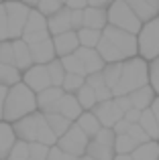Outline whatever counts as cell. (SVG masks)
Segmentation results:
<instances>
[{
	"label": "cell",
	"mask_w": 159,
	"mask_h": 160,
	"mask_svg": "<svg viewBox=\"0 0 159 160\" xmlns=\"http://www.w3.org/2000/svg\"><path fill=\"white\" fill-rule=\"evenodd\" d=\"M96 51L104 63L127 61L131 57H137V35L127 32L123 28H116L112 24H106L102 28Z\"/></svg>",
	"instance_id": "6da1fadb"
},
{
	"label": "cell",
	"mask_w": 159,
	"mask_h": 160,
	"mask_svg": "<svg viewBox=\"0 0 159 160\" xmlns=\"http://www.w3.org/2000/svg\"><path fill=\"white\" fill-rule=\"evenodd\" d=\"M12 132L23 142H41L47 146H55L57 142V136L51 132V128L45 122L43 112H31L20 120H16L12 126Z\"/></svg>",
	"instance_id": "7a4b0ae2"
},
{
	"label": "cell",
	"mask_w": 159,
	"mask_h": 160,
	"mask_svg": "<svg viewBox=\"0 0 159 160\" xmlns=\"http://www.w3.org/2000/svg\"><path fill=\"white\" fill-rule=\"evenodd\" d=\"M37 109V99L35 91L29 89L25 83H14L6 89V98H4V108H2V118L6 122H16L23 116L35 112Z\"/></svg>",
	"instance_id": "3957f363"
},
{
	"label": "cell",
	"mask_w": 159,
	"mask_h": 160,
	"mask_svg": "<svg viewBox=\"0 0 159 160\" xmlns=\"http://www.w3.org/2000/svg\"><path fill=\"white\" fill-rule=\"evenodd\" d=\"M149 83V63L143 57H131L123 61V71H120V79L114 87H112V98L114 95H127L133 89L147 85Z\"/></svg>",
	"instance_id": "277c9868"
},
{
	"label": "cell",
	"mask_w": 159,
	"mask_h": 160,
	"mask_svg": "<svg viewBox=\"0 0 159 160\" xmlns=\"http://www.w3.org/2000/svg\"><path fill=\"white\" fill-rule=\"evenodd\" d=\"M106 24H112L116 28H123L127 32L137 35L143 22L137 18V14L131 10V6L124 0H112L106 6Z\"/></svg>",
	"instance_id": "5b68a950"
},
{
	"label": "cell",
	"mask_w": 159,
	"mask_h": 160,
	"mask_svg": "<svg viewBox=\"0 0 159 160\" xmlns=\"http://www.w3.org/2000/svg\"><path fill=\"white\" fill-rule=\"evenodd\" d=\"M137 55L145 61L159 57V16L141 24V31L137 32Z\"/></svg>",
	"instance_id": "8992f818"
},
{
	"label": "cell",
	"mask_w": 159,
	"mask_h": 160,
	"mask_svg": "<svg viewBox=\"0 0 159 160\" xmlns=\"http://www.w3.org/2000/svg\"><path fill=\"white\" fill-rule=\"evenodd\" d=\"M88 140H90V138H88L76 124H72V126L68 128V132L61 134V136L57 138L55 146H57L59 150H63V152H68L69 156H74V158H82L84 154H86Z\"/></svg>",
	"instance_id": "52a82bcc"
},
{
	"label": "cell",
	"mask_w": 159,
	"mask_h": 160,
	"mask_svg": "<svg viewBox=\"0 0 159 160\" xmlns=\"http://www.w3.org/2000/svg\"><path fill=\"white\" fill-rule=\"evenodd\" d=\"M4 10H6L8 39H20L31 8H29L25 2H20V0H8V2L4 4Z\"/></svg>",
	"instance_id": "ba28073f"
},
{
	"label": "cell",
	"mask_w": 159,
	"mask_h": 160,
	"mask_svg": "<svg viewBox=\"0 0 159 160\" xmlns=\"http://www.w3.org/2000/svg\"><path fill=\"white\" fill-rule=\"evenodd\" d=\"M47 37H51L49 31H47V16H43L37 8H31L20 39H23L27 45H31V43H37V41L47 39Z\"/></svg>",
	"instance_id": "9c48e42d"
},
{
	"label": "cell",
	"mask_w": 159,
	"mask_h": 160,
	"mask_svg": "<svg viewBox=\"0 0 159 160\" xmlns=\"http://www.w3.org/2000/svg\"><path fill=\"white\" fill-rule=\"evenodd\" d=\"M25 81V85L29 89H33L35 93H39L41 89L51 85V79H49V73H47V67L45 65H39V63H33L29 69H25V75L20 77Z\"/></svg>",
	"instance_id": "30bf717a"
},
{
	"label": "cell",
	"mask_w": 159,
	"mask_h": 160,
	"mask_svg": "<svg viewBox=\"0 0 159 160\" xmlns=\"http://www.w3.org/2000/svg\"><path fill=\"white\" fill-rule=\"evenodd\" d=\"M96 118H98L100 126L104 128H112L114 122H118L123 118V109L114 103V99H106V102H96V106L90 109Z\"/></svg>",
	"instance_id": "8fae6325"
},
{
	"label": "cell",
	"mask_w": 159,
	"mask_h": 160,
	"mask_svg": "<svg viewBox=\"0 0 159 160\" xmlns=\"http://www.w3.org/2000/svg\"><path fill=\"white\" fill-rule=\"evenodd\" d=\"M49 112H57V113H61L63 118H68L69 122H76V118L84 112V109L78 103V99H76V95H74V93H63ZM45 113H47V112H45Z\"/></svg>",
	"instance_id": "7c38bea8"
},
{
	"label": "cell",
	"mask_w": 159,
	"mask_h": 160,
	"mask_svg": "<svg viewBox=\"0 0 159 160\" xmlns=\"http://www.w3.org/2000/svg\"><path fill=\"white\" fill-rule=\"evenodd\" d=\"M51 41H53V49H55V57H65L80 47L76 31H65L59 32V35H53Z\"/></svg>",
	"instance_id": "4fadbf2b"
},
{
	"label": "cell",
	"mask_w": 159,
	"mask_h": 160,
	"mask_svg": "<svg viewBox=\"0 0 159 160\" xmlns=\"http://www.w3.org/2000/svg\"><path fill=\"white\" fill-rule=\"evenodd\" d=\"M29 51H31L33 63H39V65H47L49 61L55 59V49H53L51 37H47L43 41H37V43H31L29 45Z\"/></svg>",
	"instance_id": "5bb4252c"
},
{
	"label": "cell",
	"mask_w": 159,
	"mask_h": 160,
	"mask_svg": "<svg viewBox=\"0 0 159 160\" xmlns=\"http://www.w3.org/2000/svg\"><path fill=\"white\" fill-rule=\"evenodd\" d=\"M74 53H76L78 59L82 61L86 75H88V73H96V71H102L104 61H102V57L98 55V51H96V49H92V47H78Z\"/></svg>",
	"instance_id": "9a60e30c"
},
{
	"label": "cell",
	"mask_w": 159,
	"mask_h": 160,
	"mask_svg": "<svg viewBox=\"0 0 159 160\" xmlns=\"http://www.w3.org/2000/svg\"><path fill=\"white\" fill-rule=\"evenodd\" d=\"M47 31L49 35H59V32L72 31V24H69V8L61 6L57 12H53L51 16H47Z\"/></svg>",
	"instance_id": "2e32d148"
},
{
	"label": "cell",
	"mask_w": 159,
	"mask_h": 160,
	"mask_svg": "<svg viewBox=\"0 0 159 160\" xmlns=\"http://www.w3.org/2000/svg\"><path fill=\"white\" fill-rule=\"evenodd\" d=\"M131 6V10L137 14L141 22H147L153 16H157V4L159 0H124Z\"/></svg>",
	"instance_id": "e0dca14e"
},
{
	"label": "cell",
	"mask_w": 159,
	"mask_h": 160,
	"mask_svg": "<svg viewBox=\"0 0 159 160\" xmlns=\"http://www.w3.org/2000/svg\"><path fill=\"white\" fill-rule=\"evenodd\" d=\"M86 83L94 89L96 102H106V99H112V89L106 85V81H104V77H102V71L88 73L86 75Z\"/></svg>",
	"instance_id": "ac0fdd59"
},
{
	"label": "cell",
	"mask_w": 159,
	"mask_h": 160,
	"mask_svg": "<svg viewBox=\"0 0 159 160\" xmlns=\"http://www.w3.org/2000/svg\"><path fill=\"white\" fill-rule=\"evenodd\" d=\"M63 95V89L61 87H55V85H49L45 87V89H41L39 93H35V99H37V108L41 109V112H49L53 106H55V102Z\"/></svg>",
	"instance_id": "d6986e66"
},
{
	"label": "cell",
	"mask_w": 159,
	"mask_h": 160,
	"mask_svg": "<svg viewBox=\"0 0 159 160\" xmlns=\"http://www.w3.org/2000/svg\"><path fill=\"white\" fill-rule=\"evenodd\" d=\"M12 51H14V67L19 71H25L33 65V57L29 51V45L23 39H12Z\"/></svg>",
	"instance_id": "ffe728a7"
},
{
	"label": "cell",
	"mask_w": 159,
	"mask_h": 160,
	"mask_svg": "<svg viewBox=\"0 0 159 160\" xmlns=\"http://www.w3.org/2000/svg\"><path fill=\"white\" fill-rule=\"evenodd\" d=\"M84 14V27L88 28H100L106 27V8H96V6H86L82 10Z\"/></svg>",
	"instance_id": "44dd1931"
},
{
	"label": "cell",
	"mask_w": 159,
	"mask_h": 160,
	"mask_svg": "<svg viewBox=\"0 0 159 160\" xmlns=\"http://www.w3.org/2000/svg\"><path fill=\"white\" fill-rule=\"evenodd\" d=\"M129 99H131V106L137 108V109H147L149 106H151L153 98H155V91L151 89V85H143L139 87V89H133L131 93H127Z\"/></svg>",
	"instance_id": "7402d4cb"
},
{
	"label": "cell",
	"mask_w": 159,
	"mask_h": 160,
	"mask_svg": "<svg viewBox=\"0 0 159 160\" xmlns=\"http://www.w3.org/2000/svg\"><path fill=\"white\" fill-rule=\"evenodd\" d=\"M74 124H76L88 138H94V134L102 128V126H100V122H98V118H96L90 109H84V112L76 118V122H74Z\"/></svg>",
	"instance_id": "603a6c76"
},
{
	"label": "cell",
	"mask_w": 159,
	"mask_h": 160,
	"mask_svg": "<svg viewBox=\"0 0 159 160\" xmlns=\"http://www.w3.org/2000/svg\"><path fill=\"white\" fill-rule=\"evenodd\" d=\"M133 160H157L159 158V142L157 140H149L139 144L135 150L131 152Z\"/></svg>",
	"instance_id": "cb8c5ba5"
},
{
	"label": "cell",
	"mask_w": 159,
	"mask_h": 160,
	"mask_svg": "<svg viewBox=\"0 0 159 160\" xmlns=\"http://www.w3.org/2000/svg\"><path fill=\"white\" fill-rule=\"evenodd\" d=\"M43 116H45V122H47V126L51 128V132L55 134L57 138H59L61 134L68 132V128L74 124V122H69L68 118H63L61 113H57V112H47V113H43Z\"/></svg>",
	"instance_id": "d4e9b609"
},
{
	"label": "cell",
	"mask_w": 159,
	"mask_h": 160,
	"mask_svg": "<svg viewBox=\"0 0 159 160\" xmlns=\"http://www.w3.org/2000/svg\"><path fill=\"white\" fill-rule=\"evenodd\" d=\"M137 124L141 126V128L147 132V136L151 138V140H157L159 138V124L155 120V116L151 113V109H141V116H139V122Z\"/></svg>",
	"instance_id": "484cf974"
},
{
	"label": "cell",
	"mask_w": 159,
	"mask_h": 160,
	"mask_svg": "<svg viewBox=\"0 0 159 160\" xmlns=\"http://www.w3.org/2000/svg\"><path fill=\"white\" fill-rule=\"evenodd\" d=\"M86 156H90L94 160H112V158H114V148L104 146V144H98V142H94V140H88Z\"/></svg>",
	"instance_id": "4316f807"
},
{
	"label": "cell",
	"mask_w": 159,
	"mask_h": 160,
	"mask_svg": "<svg viewBox=\"0 0 159 160\" xmlns=\"http://www.w3.org/2000/svg\"><path fill=\"white\" fill-rule=\"evenodd\" d=\"M14 142H16V136L12 132V126H8L6 122H0V158L8 156Z\"/></svg>",
	"instance_id": "83f0119b"
},
{
	"label": "cell",
	"mask_w": 159,
	"mask_h": 160,
	"mask_svg": "<svg viewBox=\"0 0 159 160\" xmlns=\"http://www.w3.org/2000/svg\"><path fill=\"white\" fill-rule=\"evenodd\" d=\"M76 35H78L80 47H92V49H96V45H98V41H100L102 31H100V28L82 27V28H78V31H76Z\"/></svg>",
	"instance_id": "f1b7e54d"
},
{
	"label": "cell",
	"mask_w": 159,
	"mask_h": 160,
	"mask_svg": "<svg viewBox=\"0 0 159 160\" xmlns=\"http://www.w3.org/2000/svg\"><path fill=\"white\" fill-rule=\"evenodd\" d=\"M120 71H123V61L104 63V67H102V77H104V81H106V85L110 87V89L116 85V83H118Z\"/></svg>",
	"instance_id": "f546056e"
},
{
	"label": "cell",
	"mask_w": 159,
	"mask_h": 160,
	"mask_svg": "<svg viewBox=\"0 0 159 160\" xmlns=\"http://www.w3.org/2000/svg\"><path fill=\"white\" fill-rule=\"evenodd\" d=\"M20 81V71L14 65H6V63H0V85L10 87L14 83Z\"/></svg>",
	"instance_id": "4dcf8cb0"
},
{
	"label": "cell",
	"mask_w": 159,
	"mask_h": 160,
	"mask_svg": "<svg viewBox=\"0 0 159 160\" xmlns=\"http://www.w3.org/2000/svg\"><path fill=\"white\" fill-rule=\"evenodd\" d=\"M74 95H76V99H78L80 106H82V109H92L96 106V93H94V89H92L88 83H84Z\"/></svg>",
	"instance_id": "1f68e13d"
},
{
	"label": "cell",
	"mask_w": 159,
	"mask_h": 160,
	"mask_svg": "<svg viewBox=\"0 0 159 160\" xmlns=\"http://www.w3.org/2000/svg\"><path fill=\"white\" fill-rule=\"evenodd\" d=\"M45 67H47V73H49V79H51V85L61 87V81H63V77H65V69H63V65H61L59 57H55L53 61H49Z\"/></svg>",
	"instance_id": "d6a6232c"
},
{
	"label": "cell",
	"mask_w": 159,
	"mask_h": 160,
	"mask_svg": "<svg viewBox=\"0 0 159 160\" xmlns=\"http://www.w3.org/2000/svg\"><path fill=\"white\" fill-rule=\"evenodd\" d=\"M86 83V75H78V73H65L63 81H61V89L63 93H76L80 87Z\"/></svg>",
	"instance_id": "836d02e7"
},
{
	"label": "cell",
	"mask_w": 159,
	"mask_h": 160,
	"mask_svg": "<svg viewBox=\"0 0 159 160\" xmlns=\"http://www.w3.org/2000/svg\"><path fill=\"white\" fill-rule=\"evenodd\" d=\"M137 146H139V144H137L131 136L120 134V136L114 138V146H112V148H114V154H131Z\"/></svg>",
	"instance_id": "e575fe53"
},
{
	"label": "cell",
	"mask_w": 159,
	"mask_h": 160,
	"mask_svg": "<svg viewBox=\"0 0 159 160\" xmlns=\"http://www.w3.org/2000/svg\"><path fill=\"white\" fill-rule=\"evenodd\" d=\"M59 61H61V65H63L65 73L86 75V71H84V65H82V61L78 59L76 53H69V55H65V57H59Z\"/></svg>",
	"instance_id": "d590c367"
},
{
	"label": "cell",
	"mask_w": 159,
	"mask_h": 160,
	"mask_svg": "<svg viewBox=\"0 0 159 160\" xmlns=\"http://www.w3.org/2000/svg\"><path fill=\"white\" fill-rule=\"evenodd\" d=\"M27 146H29V158L33 160H45L49 154V148H51V146L41 144V142H27Z\"/></svg>",
	"instance_id": "8d00e7d4"
},
{
	"label": "cell",
	"mask_w": 159,
	"mask_h": 160,
	"mask_svg": "<svg viewBox=\"0 0 159 160\" xmlns=\"http://www.w3.org/2000/svg\"><path fill=\"white\" fill-rule=\"evenodd\" d=\"M114 138H116V134L112 132V128H100L98 132L94 134V138H90V140H94V142H98V144H104V146H114Z\"/></svg>",
	"instance_id": "74e56055"
},
{
	"label": "cell",
	"mask_w": 159,
	"mask_h": 160,
	"mask_svg": "<svg viewBox=\"0 0 159 160\" xmlns=\"http://www.w3.org/2000/svg\"><path fill=\"white\" fill-rule=\"evenodd\" d=\"M6 158L8 160H29V146H27V142H23V140L14 142Z\"/></svg>",
	"instance_id": "f35d334b"
},
{
	"label": "cell",
	"mask_w": 159,
	"mask_h": 160,
	"mask_svg": "<svg viewBox=\"0 0 159 160\" xmlns=\"http://www.w3.org/2000/svg\"><path fill=\"white\" fill-rule=\"evenodd\" d=\"M61 6H63V2H61V0H39L35 8H37V10H39L43 16H51L53 12H57Z\"/></svg>",
	"instance_id": "ab89813d"
},
{
	"label": "cell",
	"mask_w": 159,
	"mask_h": 160,
	"mask_svg": "<svg viewBox=\"0 0 159 160\" xmlns=\"http://www.w3.org/2000/svg\"><path fill=\"white\" fill-rule=\"evenodd\" d=\"M0 63L14 65V51H12V41H8V39L0 41Z\"/></svg>",
	"instance_id": "60d3db41"
},
{
	"label": "cell",
	"mask_w": 159,
	"mask_h": 160,
	"mask_svg": "<svg viewBox=\"0 0 159 160\" xmlns=\"http://www.w3.org/2000/svg\"><path fill=\"white\" fill-rule=\"evenodd\" d=\"M127 136H131L133 140L137 142V144H143V142H149V140H151V138L147 136V132H145V130L141 128L139 124H131V126H129Z\"/></svg>",
	"instance_id": "b9f144b4"
},
{
	"label": "cell",
	"mask_w": 159,
	"mask_h": 160,
	"mask_svg": "<svg viewBox=\"0 0 159 160\" xmlns=\"http://www.w3.org/2000/svg\"><path fill=\"white\" fill-rule=\"evenodd\" d=\"M149 85H151V89L159 95V63L155 59L149 63Z\"/></svg>",
	"instance_id": "7bdbcfd3"
},
{
	"label": "cell",
	"mask_w": 159,
	"mask_h": 160,
	"mask_svg": "<svg viewBox=\"0 0 159 160\" xmlns=\"http://www.w3.org/2000/svg\"><path fill=\"white\" fill-rule=\"evenodd\" d=\"M82 10H84V8H82ZM82 10H74V8H69V24H72V31H78V28L84 27Z\"/></svg>",
	"instance_id": "ee69618b"
},
{
	"label": "cell",
	"mask_w": 159,
	"mask_h": 160,
	"mask_svg": "<svg viewBox=\"0 0 159 160\" xmlns=\"http://www.w3.org/2000/svg\"><path fill=\"white\" fill-rule=\"evenodd\" d=\"M45 160H76L74 156H69L68 152H63V150H59L57 146H51L49 148V154H47V158Z\"/></svg>",
	"instance_id": "f6af8a7d"
},
{
	"label": "cell",
	"mask_w": 159,
	"mask_h": 160,
	"mask_svg": "<svg viewBox=\"0 0 159 160\" xmlns=\"http://www.w3.org/2000/svg\"><path fill=\"white\" fill-rule=\"evenodd\" d=\"M8 39V27H6V10L4 4H0V41Z\"/></svg>",
	"instance_id": "bcb514c9"
},
{
	"label": "cell",
	"mask_w": 159,
	"mask_h": 160,
	"mask_svg": "<svg viewBox=\"0 0 159 160\" xmlns=\"http://www.w3.org/2000/svg\"><path fill=\"white\" fill-rule=\"evenodd\" d=\"M139 116H141V109H137V108H129L127 112L123 113V118L129 124H137V122H139Z\"/></svg>",
	"instance_id": "7dc6e473"
},
{
	"label": "cell",
	"mask_w": 159,
	"mask_h": 160,
	"mask_svg": "<svg viewBox=\"0 0 159 160\" xmlns=\"http://www.w3.org/2000/svg\"><path fill=\"white\" fill-rule=\"evenodd\" d=\"M129 122L124 120V118H120L118 122H114V126H112V132L116 134V136H120V134H127V130H129Z\"/></svg>",
	"instance_id": "c3c4849f"
},
{
	"label": "cell",
	"mask_w": 159,
	"mask_h": 160,
	"mask_svg": "<svg viewBox=\"0 0 159 160\" xmlns=\"http://www.w3.org/2000/svg\"><path fill=\"white\" fill-rule=\"evenodd\" d=\"M112 99H114V103H116V106L123 109V113L127 112L129 108H133V106H131V99H129V95H114Z\"/></svg>",
	"instance_id": "681fc988"
},
{
	"label": "cell",
	"mask_w": 159,
	"mask_h": 160,
	"mask_svg": "<svg viewBox=\"0 0 159 160\" xmlns=\"http://www.w3.org/2000/svg\"><path fill=\"white\" fill-rule=\"evenodd\" d=\"M63 6L74 8V10H82V8H86V6H88V2H86V0H65Z\"/></svg>",
	"instance_id": "f907efd6"
},
{
	"label": "cell",
	"mask_w": 159,
	"mask_h": 160,
	"mask_svg": "<svg viewBox=\"0 0 159 160\" xmlns=\"http://www.w3.org/2000/svg\"><path fill=\"white\" fill-rule=\"evenodd\" d=\"M149 109H151V113L155 116V120H157V124H159V95H155V98H153V102H151V106H149Z\"/></svg>",
	"instance_id": "816d5d0a"
},
{
	"label": "cell",
	"mask_w": 159,
	"mask_h": 160,
	"mask_svg": "<svg viewBox=\"0 0 159 160\" xmlns=\"http://www.w3.org/2000/svg\"><path fill=\"white\" fill-rule=\"evenodd\" d=\"M88 6H96V8H106L112 0H86Z\"/></svg>",
	"instance_id": "f5cc1de1"
},
{
	"label": "cell",
	"mask_w": 159,
	"mask_h": 160,
	"mask_svg": "<svg viewBox=\"0 0 159 160\" xmlns=\"http://www.w3.org/2000/svg\"><path fill=\"white\" fill-rule=\"evenodd\" d=\"M6 89H8V87L0 85V118H2V108H4V98H6Z\"/></svg>",
	"instance_id": "db71d44e"
},
{
	"label": "cell",
	"mask_w": 159,
	"mask_h": 160,
	"mask_svg": "<svg viewBox=\"0 0 159 160\" xmlns=\"http://www.w3.org/2000/svg\"><path fill=\"white\" fill-rule=\"evenodd\" d=\"M112 160H133V156H131V154H114Z\"/></svg>",
	"instance_id": "11a10c76"
},
{
	"label": "cell",
	"mask_w": 159,
	"mask_h": 160,
	"mask_svg": "<svg viewBox=\"0 0 159 160\" xmlns=\"http://www.w3.org/2000/svg\"><path fill=\"white\" fill-rule=\"evenodd\" d=\"M20 2H25V4H27L29 8H35V6H37V2H39V0H20Z\"/></svg>",
	"instance_id": "9f6ffc18"
},
{
	"label": "cell",
	"mask_w": 159,
	"mask_h": 160,
	"mask_svg": "<svg viewBox=\"0 0 159 160\" xmlns=\"http://www.w3.org/2000/svg\"><path fill=\"white\" fill-rule=\"evenodd\" d=\"M82 160H94V158H90V156H86V154H84V156H82Z\"/></svg>",
	"instance_id": "6f0895ef"
},
{
	"label": "cell",
	"mask_w": 159,
	"mask_h": 160,
	"mask_svg": "<svg viewBox=\"0 0 159 160\" xmlns=\"http://www.w3.org/2000/svg\"><path fill=\"white\" fill-rule=\"evenodd\" d=\"M157 16H159V4H157Z\"/></svg>",
	"instance_id": "680465c9"
},
{
	"label": "cell",
	"mask_w": 159,
	"mask_h": 160,
	"mask_svg": "<svg viewBox=\"0 0 159 160\" xmlns=\"http://www.w3.org/2000/svg\"><path fill=\"white\" fill-rule=\"evenodd\" d=\"M155 61H157V63H159V57H157V59H155Z\"/></svg>",
	"instance_id": "91938a15"
},
{
	"label": "cell",
	"mask_w": 159,
	"mask_h": 160,
	"mask_svg": "<svg viewBox=\"0 0 159 160\" xmlns=\"http://www.w3.org/2000/svg\"><path fill=\"white\" fill-rule=\"evenodd\" d=\"M76 160H82V158H76Z\"/></svg>",
	"instance_id": "94428289"
},
{
	"label": "cell",
	"mask_w": 159,
	"mask_h": 160,
	"mask_svg": "<svg viewBox=\"0 0 159 160\" xmlns=\"http://www.w3.org/2000/svg\"><path fill=\"white\" fill-rule=\"evenodd\" d=\"M61 2H65V0H61Z\"/></svg>",
	"instance_id": "6125c7cd"
},
{
	"label": "cell",
	"mask_w": 159,
	"mask_h": 160,
	"mask_svg": "<svg viewBox=\"0 0 159 160\" xmlns=\"http://www.w3.org/2000/svg\"><path fill=\"white\" fill-rule=\"evenodd\" d=\"M157 142H159V138H157Z\"/></svg>",
	"instance_id": "be15d7a7"
},
{
	"label": "cell",
	"mask_w": 159,
	"mask_h": 160,
	"mask_svg": "<svg viewBox=\"0 0 159 160\" xmlns=\"http://www.w3.org/2000/svg\"><path fill=\"white\" fill-rule=\"evenodd\" d=\"M29 160H33V158H29Z\"/></svg>",
	"instance_id": "e7e4bbea"
},
{
	"label": "cell",
	"mask_w": 159,
	"mask_h": 160,
	"mask_svg": "<svg viewBox=\"0 0 159 160\" xmlns=\"http://www.w3.org/2000/svg\"><path fill=\"white\" fill-rule=\"evenodd\" d=\"M0 160H4V158H0Z\"/></svg>",
	"instance_id": "03108f58"
},
{
	"label": "cell",
	"mask_w": 159,
	"mask_h": 160,
	"mask_svg": "<svg viewBox=\"0 0 159 160\" xmlns=\"http://www.w3.org/2000/svg\"><path fill=\"white\" fill-rule=\"evenodd\" d=\"M157 160H159V158H157Z\"/></svg>",
	"instance_id": "003e7915"
}]
</instances>
